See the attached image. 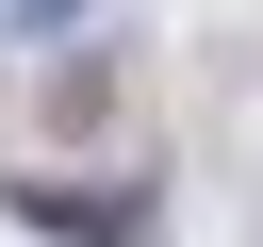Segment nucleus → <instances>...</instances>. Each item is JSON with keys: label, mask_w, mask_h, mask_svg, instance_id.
<instances>
[{"label": "nucleus", "mask_w": 263, "mask_h": 247, "mask_svg": "<svg viewBox=\"0 0 263 247\" xmlns=\"http://www.w3.org/2000/svg\"><path fill=\"white\" fill-rule=\"evenodd\" d=\"M115 82H132L115 49H66V66L33 82V115H49V132H99V115H115Z\"/></svg>", "instance_id": "obj_2"}, {"label": "nucleus", "mask_w": 263, "mask_h": 247, "mask_svg": "<svg viewBox=\"0 0 263 247\" xmlns=\"http://www.w3.org/2000/svg\"><path fill=\"white\" fill-rule=\"evenodd\" d=\"M0 214L49 231V247H148V231H164V181H148V165H132V181H0Z\"/></svg>", "instance_id": "obj_1"}, {"label": "nucleus", "mask_w": 263, "mask_h": 247, "mask_svg": "<svg viewBox=\"0 0 263 247\" xmlns=\"http://www.w3.org/2000/svg\"><path fill=\"white\" fill-rule=\"evenodd\" d=\"M0 16H16V33H82V0H0Z\"/></svg>", "instance_id": "obj_3"}]
</instances>
